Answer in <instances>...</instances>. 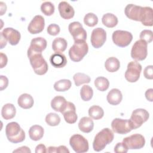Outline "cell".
Returning <instances> with one entry per match:
<instances>
[{"mask_svg": "<svg viewBox=\"0 0 153 153\" xmlns=\"http://www.w3.org/2000/svg\"><path fill=\"white\" fill-rule=\"evenodd\" d=\"M13 152H28V153H30L31 151L29 149V148H28L26 146H23L22 147H20L19 148H17L16 150L13 151Z\"/></svg>", "mask_w": 153, "mask_h": 153, "instance_id": "cell-47", "label": "cell"}, {"mask_svg": "<svg viewBox=\"0 0 153 153\" xmlns=\"http://www.w3.org/2000/svg\"><path fill=\"white\" fill-rule=\"evenodd\" d=\"M45 122L50 126H58L60 123V117L56 113H49L45 117Z\"/></svg>", "mask_w": 153, "mask_h": 153, "instance_id": "cell-36", "label": "cell"}, {"mask_svg": "<svg viewBox=\"0 0 153 153\" xmlns=\"http://www.w3.org/2000/svg\"><path fill=\"white\" fill-rule=\"evenodd\" d=\"M45 26V20L41 15L35 16L29 23L27 30L31 34H37L41 32Z\"/></svg>", "mask_w": 153, "mask_h": 153, "instance_id": "cell-15", "label": "cell"}, {"mask_svg": "<svg viewBox=\"0 0 153 153\" xmlns=\"http://www.w3.org/2000/svg\"><path fill=\"white\" fill-rule=\"evenodd\" d=\"M57 151V147L55 146H49L48 148V149L47 151V152L51 153V152H56Z\"/></svg>", "mask_w": 153, "mask_h": 153, "instance_id": "cell-51", "label": "cell"}, {"mask_svg": "<svg viewBox=\"0 0 153 153\" xmlns=\"http://www.w3.org/2000/svg\"><path fill=\"white\" fill-rule=\"evenodd\" d=\"M122 142L128 149H139L145 146V139L142 134L136 133L124 138Z\"/></svg>", "mask_w": 153, "mask_h": 153, "instance_id": "cell-10", "label": "cell"}, {"mask_svg": "<svg viewBox=\"0 0 153 153\" xmlns=\"http://www.w3.org/2000/svg\"><path fill=\"white\" fill-rule=\"evenodd\" d=\"M54 6L50 1H45L41 5V11L42 13L47 16H51L54 12Z\"/></svg>", "mask_w": 153, "mask_h": 153, "instance_id": "cell-37", "label": "cell"}, {"mask_svg": "<svg viewBox=\"0 0 153 153\" xmlns=\"http://www.w3.org/2000/svg\"><path fill=\"white\" fill-rule=\"evenodd\" d=\"M139 37L141 40L144 41L147 44L151 43L153 39L152 31L151 30L145 29L140 32Z\"/></svg>", "mask_w": 153, "mask_h": 153, "instance_id": "cell-39", "label": "cell"}, {"mask_svg": "<svg viewBox=\"0 0 153 153\" xmlns=\"http://www.w3.org/2000/svg\"><path fill=\"white\" fill-rule=\"evenodd\" d=\"M47 41L42 37H36L31 40L29 49L33 51L42 53L47 47Z\"/></svg>", "mask_w": 153, "mask_h": 153, "instance_id": "cell-19", "label": "cell"}, {"mask_svg": "<svg viewBox=\"0 0 153 153\" xmlns=\"http://www.w3.org/2000/svg\"><path fill=\"white\" fill-rule=\"evenodd\" d=\"M56 152L57 153H69V149L64 145H60L57 147Z\"/></svg>", "mask_w": 153, "mask_h": 153, "instance_id": "cell-48", "label": "cell"}, {"mask_svg": "<svg viewBox=\"0 0 153 153\" xmlns=\"http://www.w3.org/2000/svg\"><path fill=\"white\" fill-rule=\"evenodd\" d=\"M147 54L148 44L141 39L136 41L131 48V58L136 61H142L146 59Z\"/></svg>", "mask_w": 153, "mask_h": 153, "instance_id": "cell-5", "label": "cell"}, {"mask_svg": "<svg viewBox=\"0 0 153 153\" xmlns=\"http://www.w3.org/2000/svg\"><path fill=\"white\" fill-rule=\"evenodd\" d=\"M44 130L39 125H33L29 130V135L31 140L37 141L40 140L44 136Z\"/></svg>", "mask_w": 153, "mask_h": 153, "instance_id": "cell-26", "label": "cell"}, {"mask_svg": "<svg viewBox=\"0 0 153 153\" xmlns=\"http://www.w3.org/2000/svg\"><path fill=\"white\" fill-rule=\"evenodd\" d=\"M5 134L8 140L14 143L23 142L25 139V133L16 122H11L5 127Z\"/></svg>", "mask_w": 153, "mask_h": 153, "instance_id": "cell-3", "label": "cell"}, {"mask_svg": "<svg viewBox=\"0 0 153 153\" xmlns=\"http://www.w3.org/2000/svg\"><path fill=\"white\" fill-rule=\"evenodd\" d=\"M142 66L137 61H131L127 65V69L125 72V78L130 82H136L140 75Z\"/></svg>", "mask_w": 153, "mask_h": 153, "instance_id": "cell-9", "label": "cell"}, {"mask_svg": "<svg viewBox=\"0 0 153 153\" xmlns=\"http://www.w3.org/2000/svg\"><path fill=\"white\" fill-rule=\"evenodd\" d=\"M16 114V109L12 103L5 104L1 110V115L4 119L8 120L13 118Z\"/></svg>", "mask_w": 153, "mask_h": 153, "instance_id": "cell-27", "label": "cell"}, {"mask_svg": "<svg viewBox=\"0 0 153 153\" xmlns=\"http://www.w3.org/2000/svg\"><path fill=\"white\" fill-rule=\"evenodd\" d=\"M1 56V68H3L4 66H5L7 64L8 59L6 54H5L3 53H0Z\"/></svg>", "mask_w": 153, "mask_h": 153, "instance_id": "cell-44", "label": "cell"}, {"mask_svg": "<svg viewBox=\"0 0 153 153\" xmlns=\"http://www.w3.org/2000/svg\"><path fill=\"white\" fill-rule=\"evenodd\" d=\"M124 13L129 19L140 22L143 13V7L130 4L126 7Z\"/></svg>", "mask_w": 153, "mask_h": 153, "instance_id": "cell-14", "label": "cell"}, {"mask_svg": "<svg viewBox=\"0 0 153 153\" xmlns=\"http://www.w3.org/2000/svg\"><path fill=\"white\" fill-rule=\"evenodd\" d=\"M114 43L120 47H125L128 45L133 39L132 34L128 31L117 30L114 31L112 35Z\"/></svg>", "mask_w": 153, "mask_h": 153, "instance_id": "cell-8", "label": "cell"}, {"mask_svg": "<svg viewBox=\"0 0 153 153\" xmlns=\"http://www.w3.org/2000/svg\"><path fill=\"white\" fill-rule=\"evenodd\" d=\"M88 46L85 41L74 42L73 45L69 50V56L73 62L81 61L87 54Z\"/></svg>", "mask_w": 153, "mask_h": 153, "instance_id": "cell-4", "label": "cell"}, {"mask_svg": "<svg viewBox=\"0 0 153 153\" xmlns=\"http://www.w3.org/2000/svg\"><path fill=\"white\" fill-rule=\"evenodd\" d=\"M1 34L12 45H17L19 42L21 38L20 33L12 27H6L1 32Z\"/></svg>", "mask_w": 153, "mask_h": 153, "instance_id": "cell-16", "label": "cell"}, {"mask_svg": "<svg viewBox=\"0 0 153 153\" xmlns=\"http://www.w3.org/2000/svg\"><path fill=\"white\" fill-rule=\"evenodd\" d=\"M47 31L48 33L52 36H56L58 35L60 31V28L59 25L57 24H50L47 29Z\"/></svg>", "mask_w": 153, "mask_h": 153, "instance_id": "cell-40", "label": "cell"}, {"mask_svg": "<svg viewBox=\"0 0 153 153\" xmlns=\"http://www.w3.org/2000/svg\"><path fill=\"white\" fill-rule=\"evenodd\" d=\"M93 95L92 88L88 85H84L80 90V96L82 100L88 101L91 100Z\"/></svg>", "mask_w": 153, "mask_h": 153, "instance_id": "cell-35", "label": "cell"}, {"mask_svg": "<svg viewBox=\"0 0 153 153\" xmlns=\"http://www.w3.org/2000/svg\"><path fill=\"white\" fill-rule=\"evenodd\" d=\"M140 22L146 26H152L153 25V11L151 7H143V13Z\"/></svg>", "mask_w": 153, "mask_h": 153, "instance_id": "cell-24", "label": "cell"}, {"mask_svg": "<svg viewBox=\"0 0 153 153\" xmlns=\"http://www.w3.org/2000/svg\"><path fill=\"white\" fill-rule=\"evenodd\" d=\"M50 62L51 65L56 68H63L67 63L66 56L61 53H55L50 57Z\"/></svg>", "mask_w": 153, "mask_h": 153, "instance_id": "cell-20", "label": "cell"}, {"mask_svg": "<svg viewBox=\"0 0 153 153\" xmlns=\"http://www.w3.org/2000/svg\"><path fill=\"white\" fill-rule=\"evenodd\" d=\"M106 40V32L102 27L94 29L91 35V43L95 48L101 47Z\"/></svg>", "mask_w": 153, "mask_h": 153, "instance_id": "cell-13", "label": "cell"}, {"mask_svg": "<svg viewBox=\"0 0 153 153\" xmlns=\"http://www.w3.org/2000/svg\"><path fill=\"white\" fill-rule=\"evenodd\" d=\"M114 151L116 153H126L128 151V149L123 142H118L115 146Z\"/></svg>", "mask_w": 153, "mask_h": 153, "instance_id": "cell-41", "label": "cell"}, {"mask_svg": "<svg viewBox=\"0 0 153 153\" xmlns=\"http://www.w3.org/2000/svg\"><path fill=\"white\" fill-rule=\"evenodd\" d=\"M7 40L1 34V48L2 49L4 47L7 45Z\"/></svg>", "mask_w": 153, "mask_h": 153, "instance_id": "cell-50", "label": "cell"}, {"mask_svg": "<svg viewBox=\"0 0 153 153\" xmlns=\"http://www.w3.org/2000/svg\"><path fill=\"white\" fill-rule=\"evenodd\" d=\"M79 129L85 133L91 132L94 127V123L91 118L87 117H82L78 123Z\"/></svg>", "mask_w": 153, "mask_h": 153, "instance_id": "cell-25", "label": "cell"}, {"mask_svg": "<svg viewBox=\"0 0 153 153\" xmlns=\"http://www.w3.org/2000/svg\"><path fill=\"white\" fill-rule=\"evenodd\" d=\"M111 127L114 132L121 134L130 132L133 128L129 120L115 118L111 123Z\"/></svg>", "mask_w": 153, "mask_h": 153, "instance_id": "cell-12", "label": "cell"}, {"mask_svg": "<svg viewBox=\"0 0 153 153\" xmlns=\"http://www.w3.org/2000/svg\"><path fill=\"white\" fill-rule=\"evenodd\" d=\"M68 43L66 39L59 37L55 38L52 43V48L56 53H62L66 49Z\"/></svg>", "mask_w": 153, "mask_h": 153, "instance_id": "cell-28", "label": "cell"}, {"mask_svg": "<svg viewBox=\"0 0 153 153\" xmlns=\"http://www.w3.org/2000/svg\"><path fill=\"white\" fill-rule=\"evenodd\" d=\"M149 117V114L145 109L138 108L134 110L129 119L133 130L140 127L148 120Z\"/></svg>", "mask_w": 153, "mask_h": 153, "instance_id": "cell-6", "label": "cell"}, {"mask_svg": "<svg viewBox=\"0 0 153 153\" xmlns=\"http://www.w3.org/2000/svg\"><path fill=\"white\" fill-rule=\"evenodd\" d=\"M62 114L63 115L64 119L67 123L74 124L77 120L78 116L76 114V108L72 102H68L66 107Z\"/></svg>", "mask_w": 153, "mask_h": 153, "instance_id": "cell-17", "label": "cell"}, {"mask_svg": "<svg viewBox=\"0 0 153 153\" xmlns=\"http://www.w3.org/2000/svg\"><path fill=\"white\" fill-rule=\"evenodd\" d=\"M114 135L109 128H105L100 131L95 136L93 142V148L95 151H102L105 146L114 139Z\"/></svg>", "mask_w": 153, "mask_h": 153, "instance_id": "cell-2", "label": "cell"}, {"mask_svg": "<svg viewBox=\"0 0 153 153\" xmlns=\"http://www.w3.org/2000/svg\"><path fill=\"white\" fill-rule=\"evenodd\" d=\"M123 99L121 91L118 88H112L107 94L106 99L108 102L111 105H117L120 104Z\"/></svg>", "mask_w": 153, "mask_h": 153, "instance_id": "cell-21", "label": "cell"}, {"mask_svg": "<svg viewBox=\"0 0 153 153\" xmlns=\"http://www.w3.org/2000/svg\"><path fill=\"white\" fill-rule=\"evenodd\" d=\"M36 153H45L47 152V148L44 144H39L35 148Z\"/></svg>", "mask_w": 153, "mask_h": 153, "instance_id": "cell-45", "label": "cell"}, {"mask_svg": "<svg viewBox=\"0 0 153 153\" xmlns=\"http://www.w3.org/2000/svg\"><path fill=\"white\" fill-rule=\"evenodd\" d=\"M0 4H1V16H2L3 14L6 11L7 6H6V4L2 2H1Z\"/></svg>", "mask_w": 153, "mask_h": 153, "instance_id": "cell-49", "label": "cell"}, {"mask_svg": "<svg viewBox=\"0 0 153 153\" xmlns=\"http://www.w3.org/2000/svg\"><path fill=\"white\" fill-rule=\"evenodd\" d=\"M17 103L19 106L22 108L27 109L33 106L34 100L31 95L27 93H23L19 97Z\"/></svg>", "mask_w": 153, "mask_h": 153, "instance_id": "cell-23", "label": "cell"}, {"mask_svg": "<svg viewBox=\"0 0 153 153\" xmlns=\"http://www.w3.org/2000/svg\"><path fill=\"white\" fill-rule=\"evenodd\" d=\"M144 76L148 79H152L153 78V66L152 65L147 66L143 71Z\"/></svg>", "mask_w": 153, "mask_h": 153, "instance_id": "cell-42", "label": "cell"}, {"mask_svg": "<svg viewBox=\"0 0 153 153\" xmlns=\"http://www.w3.org/2000/svg\"><path fill=\"white\" fill-rule=\"evenodd\" d=\"M69 144L73 150L76 153L87 152L89 148L88 140L84 136L79 134H74L71 137Z\"/></svg>", "mask_w": 153, "mask_h": 153, "instance_id": "cell-7", "label": "cell"}, {"mask_svg": "<svg viewBox=\"0 0 153 153\" xmlns=\"http://www.w3.org/2000/svg\"><path fill=\"white\" fill-rule=\"evenodd\" d=\"M58 10L60 16L66 20L72 19L75 14L74 8L67 2L62 1L58 5Z\"/></svg>", "mask_w": 153, "mask_h": 153, "instance_id": "cell-18", "label": "cell"}, {"mask_svg": "<svg viewBox=\"0 0 153 153\" xmlns=\"http://www.w3.org/2000/svg\"><path fill=\"white\" fill-rule=\"evenodd\" d=\"M102 22L104 26L107 27L112 28L115 27L118 22V18L112 13H106L102 18Z\"/></svg>", "mask_w": 153, "mask_h": 153, "instance_id": "cell-30", "label": "cell"}, {"mask_svg": "<svg viewBox=\"0 0 153 153\" xmlns=\"http://www.w3.org/2000/svg\"><path fill=\"white\" fill-rule=\"evenodd\" d=\"M105 69L109 72L117 71L120 67V63L118 59L115 57H111L106 59L105 63Z\"/></svg>", "mask_w": 153, "mask_h": 153, "instance_id": "cell-29", "label": "cell"}, {"mask_svg": "<svg viewBox=\"0 0 153 153\" xmlns=\"http://www.w3.org/2000/svg\"><path fill=\"white\" fill-rule=\"evenodd\" d=\"M145 97L146 99L150 102L153 101V89H148L145 92Z\"/></svg>", "mask_w": 153, "mask_h": 153, "instance_id": "cell-46", "label": "cell"}, {"mask_svg": "<svg viewBox=\"0 0 153 153\" xmlns=\"http://www.w3.org/2000/svg\"><path fill=\"white\" fill-rule=\"evenodd\" d=\"M72 85L69 79H63L56 81L54 84V88L57 91H65L68 90Z\"/></svg>", "mask_w": 153, "mask_h": 153, "instance_id": "cell-32", "label": "cell"}, {"mask_svg": "<svg viewBox=\"0 0 153 153\" xmlns=\"http://www.w3.org/2000/svg\"><path fill=\"white\" fill-rule=\"evenodd\" d=\"M68 29L74 39V42L85 41L87 39V32L79 22L71 23L69 25Z\"/></svg>", "mask_w": 153, "mask_h": 153, "instance_id": "cell-11", "label": "cell"}, {"mask_svg": "<svg viewBox=\"0 0 153 153\" xmlns=\"http://www.w3.org/2000/svg\"><path fill=\"white\" fill-rule=\"evenodd\" d=\"M89 116L96 120H100L104 115L103 109L99 106L93 105L91 106L88 109Z\"/></svg>", "mask_w": 153, "mask_h": 153, "instance_id": "cell-31", "label": "cell"}, {"mask_svg": "<svg viewBox=\"0 0 153 153\" xmlns=\"http://www.w3.org/2000/svg\"><path fill=\"white\" fill-rule=\"evenodd\" d=\"M27 53L30 63L35 73L39 75H42L46 74L48 66L42 55V53L35 52L28 48Z\"/></svg>", "mask_w": 153, "mask_h": 153, "instance_id": "cell-1", "label": "cell"}, {"mask_svg": "<svg viewBox=\"0 0 153 153\" xmlns=\"http://www.w3.org/2000/svg\"><path fill=\"white\" fill-rule=\"evenodd\" d=\"M95 87L100 91H105L108 88L109 85V82L108 79L103 76H99L94 80Z\"/></svg>", "mask_w": 153, "mask_h": 153, "instance_id": "cell-34", "label": "cell"}, {"mask_svg": "<svg viewBox=\"0 0 153 153\" xmlns=\"http://www.w3.org/2000/svg\"><path fill=\"white\" fill-rule=\"evenodd\" d=\"M84 23L88 26L93 27L98 23V18L93 13H88L84 17Z\"/></svg>", "mask_w": 153, "mask_h": 153, "instance_id": "cell-38", "label": "cell"}, {"mask_svg": "<svg viewBox=\"0 0 153 153\" xmlns=\"http://www.w3.org/2000/svg\"><path fill=\"white\" fill-rule=\"evenodd\" d=\"M73 79L75 85L77 87L83 84L89 83L91 80L90 77L88 75L81 72L76 73L73 76Z\"/></svg>", "mask_w": 153, "mask_h": 153, "instance_id": "cell-33", "label": "cell"}, {"mask_svg": "<svg viewBox=\"0 0 153 153\" xmlns=\"http://www.w3.org/2000/svg\"><path fill=\"white\" fill-rule=\"evenodd\" d=\"M1 78V88L0 90L2 91L6 88L8 86V79L7 78V76H4V75H1L0 76Z\"/></svg>", "mask_w": 153, "mask_h": 153, "instance_id": "cell-43", "label": "cell"}, {"mask_svg": "<svg viewBox=\"0 0 153 153\" xmlns=\"http://www.w3.org/2000/svg\"><path fill=\"white\" fill-rule=\"evenodd\" d=\"M68 101L62 96L54 97L51 102V106L53 109L56 112H62L66 107Z\"/></svg>", "mask_w": 153, "mask_h": 153, "instance_id": "cell-22", "label": "cell"}]
</instances>
